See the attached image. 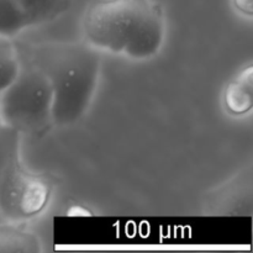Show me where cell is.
I'll return each instance as SVG.
<instances>
[{
  "label": "cell",
  "instance_id": "1",
  "mask_svg": "<svg viewBox=\"0 0 253 253\" xmlns=\"http://www.w3.org/2000/svg\"><path fill=\"white\" fill-rule=\"evenodd\" d=\"M83 30L95 48L143 61L161 49L166 25L155 0H101L85 11Z\"/></svg>",
  "mask_w": 253,
  "mask_h": 253
},
{
  "label": "cell",
  "instance_id": "2",
  "mask_svg": "<svg viewBox=\"0 0 253 253\" xmlns=\"http://www.w3.org/2000/svg\"><path fill=\"white\" fill-rule=\"evenodd\" d=\"M36 59V67L51 84L53 124L68 126L77 123L95 95L100 73L98 53L83 44H56L42 48Z\"/></svg>",
  "mask_w": 253,
  "mask_h": 253
},
{
  "label": "cell",
  "instance_id": "3",
  "mask_svg": "<svg viewBox=\"0 0 253 253\" xmlns=\"http://www.w3.org/2000/svg\"><path fill=\"white\" fill-rule=\"evenodd\" d=\"M53 95L46 74L36 66L21 68L0 91V123L26 135H43L53 124Z\"/></svg>",
  "mask_w": 253,
  "mask_h": 253
},
{
  "label": "cell",
  "instance_id": "4",
  "mask_svg": "<svg viewBox=\"0 0 253 253\" xmlns=\"http://www.w3.org/2000/svg\"><path fill=\"white\" fill-rule=\"evenodd\" d=\"M49 197L48 183L22 167L20 158L0 177V215L9 222L36 217L46 209Z\"/></svg>",
  "mask_w": 253,
  "mask_h": 253
},
{
  "label": "cell",
  "instance_id": "5",
  "mask_svg": "<svg viewBox=\"0 0 253 253\" xmlns=\"http://www.w3.org/2000/svg\"><path fill=\"white\" fill-rule=\"evenodd\" d=\"M225 105L230 113L244 115L253 105V71L247 67L227 85L224 95Z\"/></svg>",
  "mask_w": 253,
  "mask_h": 253
},
{
  "label": "cell",
  "instance_id": "6",
  "mask_svg": "<svg viewBox=\"0 0 253 253\" xmlns=\"http://www.w3.org/2000/svg\"><path fill=\"white\" fill-rule=\"evenodd\" d=\"M26 16L30 27L51 22L66 14L72 0H15Z\"/></svg>",
  "mask_w": 253,
  "mask_h": 253
},
{
  "label": "cell",
  "instance_id": "7",
  "mask_svg": "<svg viewBox=\"0 0 253 253\" xmlns=\"http://www.w3.org/2000/svg\"><path fill=\"white\" fill-rule=\"evenodd\" d=\"M26 16L15 0H0V37H12L29 29Z\"/></svg>",
  "mask_w": 253,
  "mask_h": 253
},
{
  "label": "cell",
  "instance_id": "8",
  "mask_svg": "<svg viewBox=\"0 0 253 253\" xmlns=\"http://www.w3.org/2000/svg\"><path fill=\"white\" fill-rule=\"evenodd\" d=\"M39 240L30 232L15 227H0V252H37Z\"/></svg>",
  "mask_w": 253,
  "mask_h": 253
},
{
  "label": "cell",
  "instance_id": "9",
  "mask_svg": "<svg viewBox=\"0 0 253 253\" xmlns=\"http://www.w3.org/2000/svg\"><path fill=\"white\" fill-rule=\"evenodd\" d=\"M21 69L17 51L9 39L0 37V91L12 83Z\"/></svg>",
  "mask_w": 253,
  "mask_h": 253
},
{
  "label": "cell",
  "instance_id": "10",
  "mask_svg": "<svg viewBox=\"0 0 253 253\" xmlns=\"http://www.w3.org/2000/svg\"><path fill=\"white\" fill-rule=\"evenodd\" d=\"M20 138L21 135L16 130L0 123V177L20 158Z\"/></svg>",
  "mask_w": 253,
  "mask_h": 253
},
{
  "label": "cell",
  "instance_id": "11",
  "mask_svg": "<svg viewBox=\"0 0 253 253\" xmlns=\"http://www.w3.org/2000/svg\"><path fill=\"white\" fill-rule=\"evenodd\" d=\"M236 6L245 12H252V0H235Z\"/></svg>",
  "mask_w": 253,
  "mask_h": 253
}]
</instances>
